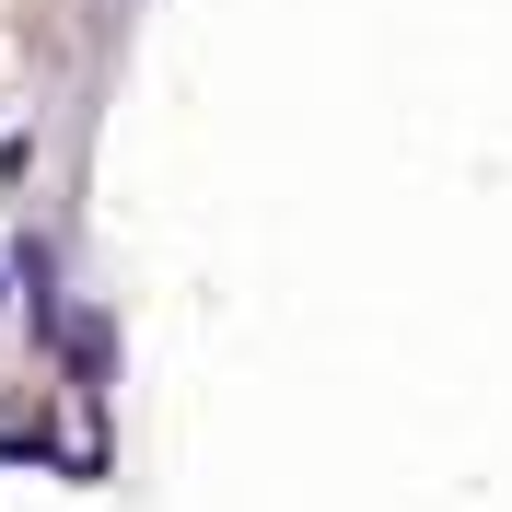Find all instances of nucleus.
<instances>
[{
    "label": "nucleus",
    "instance_id": "obj_1",
    "mask_svg": "<svg viewBox=\"0 0 512 512\" xmlns=\"http://www.w3.org/2000/svg\"><path fill=\"white\" fill-rule=\"evenodd\" d=\"M59 361H70L82 396H105V373H117V326H105V315H70L59 326Z\"/></svg>",
    "mask_w": 512,
    "mask_h": 512
}]
</instances>
